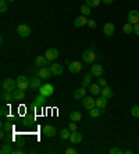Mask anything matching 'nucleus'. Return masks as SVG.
<instances>
[{
  "mask_svg": "<svg viewBox=\"0 0 139 154\" xmlns=\"http://www.w3.org/2000/svg\"><path fill=\"white\" fill-rule=\"evenodd\" d=\"M58 135H60V137L63 140H67V139H70V136H71V131H70V128H64V129H61Z\"/></svg>",
  "mask_w": 139,
  "mask_h": 154,
  "instance_id": "26",
  "label": "nucleus"
},
{
  "mask_svg": "<svg viewBox=\"0 0 139 154\" xmlns=\"http://www.w3.org/2000/svg\"><path fill=\"white\" fill-rule=\"evenodd\" d=\"M127 20H128L129 24L135 25L136 22H139V11L138 10H131L127 15Z\"/></svg>",
  "mask_w": 139,
  "mask_h": 154,
  "instance_id": "8",
  "label": "nucleus"
},
{
  "mask_svg": "<svg viewBox=\"0 0 139 154\" xmlns=\"http://www.w3.org/2000/svg\"><path fill=\"white\" fill-rule=\"evenodd\" d=\"M7 0H0V13H6L7 11Z\"/></svg>",
  "mask_w": 139,
  "mask_h": 154,
  "instance_id": "33",
  "label": "nucleus"
},
{
  "mask_svg": "<svg viewBox=\"0 0 139 154\" xmlns=\"http://www.w3.org/2000/svg\"><path fill=\"white\" fill-rule=\"evenodd\" d=\"M102 2H103V3H106V4H111L114 0H102Z\"/></svg>",
  "mask_w": 139,
  "mask_h": 154,
  "instance_id": "45",
  "label": "nucleus"
},
{
  "mask_svg": "<svg viewBox=\"0 0 139 154\" xmlns=\"http://www.w3.org/2000/svg\"><path fill=\"white\" fill-rule=\"evenodd\" d=\"M64 64H65V65H67V67H68V65L71 64V61H70V60H65V61H64Z\"/></svg>",
  "mask_w": 139,
  "mask_h": 154,
  "instance_id": "46",
  "label": "nucleus"
},
{
  "mask_svg": "<svg viewBox=\"0 0 139 154\" xmlns=\"http://www.w3.org/2000/svg\"><path fill=\"white\" fill-rule=\"evenodd\" d=\"M0 154H13V149H11L10 143L2 144V149H0Z\"/></svg>",
  "mask_w": 139,
  "mask_h": 154,
  "instance_id": "27",
  "label": "nucleus"
},
{
  "mask_svg": "<svg viewBox=\"0 0 139 154\" xmlns=\"http://www.w3.org/2000/svg\"><path fill=\"white\" fill-rule=\"evenodd\" d=\"M17 88L21 90H28L31 89V85H29V79L25 75H20L17 78Z\"/></svg>",
  "mask_w": 139,
  "mask_h": 154,
  "instance_id": "3",
  "label": "nucleus"
},
{
  "mask_svg": "<svg viewBox=\"0 0 139 154\" xmlns=\"http://www.w3.org/2000/svg\"><path fill=\"white\" fill-rule=\"evenodd\" d=\"M82 60L85 64H92L93 61L96 60V53L93 49H86L84 53H82Z\"/></svg>",
  "mask_w": 139,
  "mask_h": 154,
  "instance_id": "2",
  "label": "nucleus"
},
{
  "mask_svg": "<svg viewBox=\"0 0 139 154\" xmlns=\"http://www.w3.org/2000/svg\"><path fill=\"white\" fill-rule=\"evenodd\" d=\"M15 89H17V81H14V79H11V78H6L2 81V90H6V92L13 93Z\"/></svg>",
  "mask_w": 139,
  "mask_h": 154,
  "instance_id": "1",
  "label": "nucleus"
},
{
  "mask_svg": "<svg viewBox=\"0 0 139 154\" xmlns=\"http://www.w3.org/2000/svg\"><path fill=\"white\" fill-rule=\"evenodd\" d=\"M100 2H102V0H86V4H88L89 7H97L100 4Z\"/></svg>",
  "mask_w": 139,
  "mask_h": 154,
  "instance_id": "34",
  "label": "nucleus"
},
{
  "mask_svg": "<svg viewBox=\"0 0 139 154\" xmlns=\"http://www.w3.org/2000/svg\"><path fill=\"white\" fill-rule=\"evenodd\" d=\"M82 106H84L86 110H90V108L96 107V100H95L92 96H85L82 99Z\"/></svg>",
  "mask_w": 139,
  "mask_h": 154,
  "instance_id": "7",
  "label": "nucleus"
},
{
  "mask_svg": "<svg viewBox=\"0 0 139 154\" xmlns=\"http://www.w3.org/2000/svg\"><path fill=\"white\" fill-rule=\"evenodd\" d=\"M97 83H99V85L102 86V88L107 85V83H106V79H104V78H100V76H99V78H97Z\"/></svg>",
  "mask_w": 139,
  "mask_h": 154,
  "instance_id": "41",
  "label": "nucleus"
},
{
  "mask_svg": "<svg viewBox=\"0 0 139 154\" xmlns=\"http://www.w3.org/2000/svg\"><path fill=\"white\" fill-rule=\"evenodd\" d=\"M2 100L3 101H14V99H13V93L3 90V92H2Z\"/></svg>",
  "mask_w": 139,
  "mask_h": 154,
  "instance_id": "29",
  "label": "nucleus"
},
{
  "mask_svg": "<svg viewBox=\"0 0 139 154\" xmlns=\"http://www.w3.org/2000/svg\"><path fill=\"white\" fill-rule=\"evenodd\" d=\"M17 33L21 38H27V36L31 35V28H29L27 24H20V25L17 26Z\"/></svg>",
  "mask_w": 139,
  "mask_h": 154,
  "instance_id": "5",
  "label": "nucleus"
},
{
  "mask_svg": "<svg viewBox=\"0 0 139 154\" xmlns=\"http://www.w3.org/2000/svg\"><path fill=\"white\" fill-rule=\"evenodd\" d=\"M29 85H31V90H39L42 86V81L39 76H33L29 79Z\"/></svg>",
  "mask_w": 139,
  "mask_h": 154,
  "instance_id": "13",
  "label": "nucleus"
},
{
  "mask_svg": "<svg viewBox=\"0 0 139 154\" xmlns=\"http://www.w3.org/2000/svg\"><path fill=\"white\" fill-rule=\"evenodd\" d=\"M109 153L110 154H121V153H124V151H122L121 149H118V147H113V149L109 150Z\"/></svg>",
  "mask_w": 139,
  "mask_h": 154,
  "instance_id": "37",
  "label": "nucleus"
},
{
  "mask_svg": "<svg viewBox=\"0 0 139 154\" xmlns=\"http://www.w3.org/2000/svg\"><path fill=\"white\" fill-rule=\"evenodd\" d=\"M107 101H109V99L100 94V96H97V99H96V107L100 108V110H103V108H106Z\"/></svg>",
  "mask_w": 139,
  "mask_h": 154,
  "instance_id": "19",
  "label": "nucleus"
},
{
  "mask_svg": "<svg viewBox=\"0 0 139 154\" xmlns=\"http://www.w3.org/2000/svg\"><path fill=\"white\" fill-rule=\"evenodd\" d=\"M13 99H14V101H21L25 99V90H21V89H15L14 92H13Z\"/></svg>",
  "mask_w": 139,
  "mask_h": 154,
  "instance_id": "20",
  "label": "nucleus"
},
{
  "mask_svg": "<svg viewBox=\"0 0 139 154\" xmlns=\"http://www.w3.org/2000/svg\"><path fill=\"white\" fill-rule=\"evenodd\" d=\"M122 32H124L125 35H131V32H134V25L129 24V22H127V24L122 26Z\"/></svg>",
  "mask_w": 139,
  "mask_h": 154,
  "instance_id": "30",
  "label": "nucleus"
},
{
  "mask_svg": "<svg viewBox=\"0 0 139 154\" xmlns=\"http://www.w3.org/2000/svg\"><path fill=\"white\" fill-rule=\"evenodd\" d=\"M70 140H71L72 144H78L82 142V133H79L78 131L75 132H71V136H70Z\"/></svg>",
  "mask_w": 139,
  "mask_h": 154,
  "instance_id": "21",
  "label": "nucleus"
},
{
  "mask_svg": "<svg viewBox=\"0 0 139 154\" xmlns=\"http://www.w3.org/2000/svg\"><path fill=\"white\" fill-rule=\"evenodd\" d=\"M45 57H46L47 60H50V61L56 60V58H58V50H57V49H54V47L47 49L46 53H45Z\"/></svg>",
  "mask_w": 139,
  "mask_h": 154,
  "instance_id": "14",
  "label": "nucleus"
},
{
  "mask_svg": "<svg viewBox=\"0 0 139 154\" xmlns=\"http://www.w3.org/2000/svg\"><path fill=\"white\" fill-rule=\"evenodd\" d=\"M92 78H93V75L92 74H86L85 76H84V79H82V86L84 88H89L90 85H92Z\"/></svg>",
  "mask_w": 139,
  "mask_h": 154,
  "instance_id": "25",
  "label": "nucleus"
},
{
  "mask_svg": "<svg viewBox=\"0 0 139 154\" xmlns=\"http://www.w3.org/2000/svg\"><path fill=\"white\" fill-rule=\"evenodd\" d=\"M68 71L71 74H78L82 71V63L79 61H71V64L68 65Z\"/></svg>",
  "mask_w": 139,
  "mask_h": 154,
  "instance_id": "9",
  "label": "nucleus"
},
{
  "mask_svg": "<svg viewBox=\"0 0 139 154\" xmlns=\"http://www.w3.org/2000/svg\"><path fill=\"white\" fill-rule=\"evenodd\" d=\"M46 99L47 97L42 96V94H38V96L33 99V104H35L38 108H42L43 106H45V103H46Z\"/></svg>",
  "mask_w": 139,
  "mask_h": 154,
  "instance_id": "22",
  "label": "nucleus"
},
{
  "mask_svg": "<svg viewBox=\"0 0 139 154\" xmlns=\"http://www.w3.org/2000/svg\"><path fill=\"white\" fill-rule=\"evenodd\" d=\"M131 115L135 117V118H139V106H134L131 108Z\"/></svg>",
  "mask_w": 139,
  "mask_h": 154,
  "instance_id": "35",
  "label": "nucleus"
},
{
  "mask_svg": "<svg viewBox=\"0 0 139 154\" xmlns=\"http://www.w3.org/2000/svg\"><path fill=\"white\" fill-rule=\"evenodd\" d=\"M56 133H57V131H56V128H54L53 125L43 126V135L46 137H53V136H56Z\"/></svg>",
  "mask_w": 139,
  "mask_h": 154,
  "instance_id": "12",
  "label": "nucleus"
},
{
  "mask_svg": "<svg viewBox=\"0 0 139 154\" xmlns=\"http://www.w3.org/2000/svg\"><path fill=\"white\" fill-rule=\"evenodd\" d=\"M49 68H50V71H52V74L53 75H61L63 74V65L61 64H58V63H53V64H50L49 65Z\"/></svg>",
  "mask_w": 139,
  "mask_h": 154,
  "instance_id": "15",
  "label": "nucleus"
},
{
  "mask_svg": "<svg viewBox=\"0 0 139 154\" xmlns=\"http://www.w3.org/2000/svg\"><path fill=\"white\" fill-rule=\"evenodd\" d=\"M68 128H70V131H71V132H75V131H77V124H75L74 121H71V122H70V125H68Z\"/></svg>",
  "mask_w": 139,
  "mask_h": 154,
  "instance_id": "40",
  "label": "nucleus"
},
{
  "mask_svg": "<svg viewBox=\"0 0 139 154\" xmlns=\"http://www.w3.org/2000/svg\"><path fill=\"white\" fill-rule=\"evenodd\" d=\"M102 96H104V97H107V99H111V97L114 96V93H113V90H111V88L110 86H103L102 88Z\"/></svg>",
  "mask_w": 139,
  "mask_h": 154,
  "instance_id": "24",
  "label": "nucleus"
},
{
  "mask_svg": "<svg viewBox=\"0 0 139 154\" xmlns=\"http://www.w3.org/2000/svg\"><path fill=\"white\" fill-rule=\"evenodd\" d=\"M52 75H53V74H52L49 67H42V68H39V72H38V76L42 79H49Z\"/></svg>",
  "mask_w": 139,
  "mask_h": 154,
  "instance_id": "17",
  "label": "nucleus"
},
{
  "mask_svg": "<svg viewBox=\"0 0 139 154\" xmlns=\"http://www.w3.org/2000/svg\"><path fill=\"white\" fill-rule=\"evenodd\" d=\"M100 114H102V110L97 108V107H93V108H90L89 110V115L92 117V118H97Z\"/></svg>",
  "mask_w": 139,
  "mask_h": 154,
  "instance_id": "31",
  "label": "nucleus"
},
{
  "mask_svg": "<svg viewBox=\"0 0 139 154\" xmlns=\"http://www.w3.org/2000/svg\"><path fill=\"white\" fill-rule=\"evenodd\" d=\"M7 2H14V0H7Z\"/></svg>",
  "mask_w": 139,
  "mask_h": 154,
  "instance_id": "47",
  "label": "nucleus"
},
{
  "mask_svg": "<svg viewBox=\"0 0 139 154\" xmlns=\"http://www.w3.org/2000/svg\"><path fill=\"white\" fill-rule=\"evenodd\" d=\"M24 151L21 150V149H18V150H13V154H22Z\"/></svg>",
  "mask_w": 139,
  "mask_h": 154,
  "instance_id": "44",
  "label": "nucleus"
},
{
  "mask_svg": "<svg viewBox=\"0 0 139 154\" xmlns=\"http://www.w3.org/2000/svg\"><path fill=\"white\" fill-rule=\"evenodd\" d=\"M114 31H115V26L113 22H106L103 25V33L106 36H113L114 35Z\"/></svg>",
  "mask_w": 139,
  "mask_h": 154,
  "instance_id": "11",
  "label": "nucleus"
},
{
  "mask_svg": "<svg viewBox=\"0 0 139 154\" xmlns=\"http://www.w3.org/2000/svg\"><path fill=\"white\" fill-rule=\"evenodd\" d=\"M0 114H2V117H8V110H7V107H6V106H3V107H2Z\"/></svg>",
  "mask_w": 139,
  "mask_h": 154,
  "instance_id": "38",
  "label": "nucleus"
},
{
  "mask_svg": "<svg viewBox=\"0 0 139 154\" xmlns=\"http://www.w3.org/2000/svg\"><path fill=\"white\" fill-rule=\"evenodd\" d=\"M53 93H54V86L53 85H50V83H45V85L40 86L39 94H42V96H45V97H50Z\"/></svg>",
  "mask_w": 139,
  "mask_h": 154,
  "instance_id": "4",
  "label": "nucleus"
},
{
  "mask_svg": "<svg viewBox=\"0 0 139 154\" xmlns=\"http://www.w3.org/2000/svg\"><path fill=\"white\" fill-rule=\"evenodd\" d=\"M134 33L136 36H139V22H136L135 25H134Z\"/></svg>",
  "mask_w": 139,
  "mask_h": 154,
  "instance_id": "42",
  "label": "nucleus"
},
{
  "mask_svg": "<svg viewBox=\"0 0 139 154\" xmlns=\"http://www.w3.org/2000/svg\"><path fill=\"white\" fill-rule=\"evenodd\" d=\"M52 63H53V61L47 60V58L45 57V54H43V56H38V57L35 58V65L39 67V68H42V67H49Z\"/></svg>",
  "mask_w": 139,
  "mask_h": 154,
  "instance_id": "6",
  "label": "nucleus"
},
{
  "mask_svg": "<svg viewBox=\"0 0 139 154\" xmlns=\"http://www.w3.org/2000/svg\"><path fill=\"white\" fill-rule=\"evenodd\" d=\"M88 90L90 92L92 96H100V94H102V86H100L99 83H92Z\"/></svg>",
  "mask_w": 139,
  "mask_h": 154,
  "instance_id": "18",
  "label": "nucleus"
},
{
  "mask_svg": "<svg viewBox=\"0 0 139 154\" xmlns=\"http://www.w3.org/2000/svg\"><path fill=\"white\" fill-rule=\"evenodd\" d=\"M74 99L75 100H79V99H84V97L86 96V88H79V89H75V92H74Z\"/></svg>",
  "mask_w": 139,
  "mask_h": 154,
  "instance_id": "23",
  "label": "nucleus"
},
{
  "mask_svg": "<svg viewBox=\"0 0 139 154\" xmlns=\"http://www.w3.org/2000/svg\"><path fill=\"white\" fill-rule=\"evenodd\" d=\"M103 65L100 64H93L92 67H90V74H92L93 76H96V78H99V76L103 75Z\"/></svg>",
  "mask_w": 139,
  "mask_h": 154,
  "instance_id": "10",
  "label": "nucleus"
},
{
  "mask_svg": "<svg viewBox=\"0 0 139 154\" xmlns=\"http://www.w3.org/2000/svg\"><path fill=\"white\" fill-rule=\"evenodd\" d=\"M70 119L74 122H78L82 119V114L79 111H71V114H70Z\"/></svg>",
  "mask_w": 139,
  "mask_h": 154,
  "instance_id": "28",
  "label": "nucleus"
},
{
  "mask_svg": "<svg viewBox=\"0 0 139 154\" xmlns=\"http://www.w3.org/2000/svg\"><path fill=\"white\" fill-rule=\"evenodd\" d=\"M2 128H3V131H8V132H10L11 129H13V125H11L10 122H3V124H2Z\"/></svg>",
  "mask_w": 139,
  "mask_h": 154,
  "instance_id": "36",
  "label": "nucleus"
},
{
  "mask_svg": "<svg viewBox=\"0 0 139 154\" xmlns=\"http://www.w3.org/2000/svg\"><path fill=\"white\" fill-rule=\"evenodd\" d=\"M88 21L89 20H86V15H79V17L75 18L74 25H75V28H82V26L88 25Z\"/></svg>",
  "mask_w": 139,
  "mask_h": 154,
  "instance_id": "16",
  "label": "nucleus"
},
{
  "mask_svg": "<svg viewBox=\"0 0 139 154\" xmlns=\"http://www.w3.org/2000/svg\"><path fill=\"white\" fill-rule=\"evenodd\" d=\"M88 26H89L90 29H95L96 28V21H95V20H89V21H88Z\"/></svg>",
  "mask_w": 139,
  "mask_h": 154,
  "instance_id": "39",
  "label": "nucleus"
},
{
  "mask_svg": "<svg viewBox=\"0 0 139 154\" xmlns=\"http://www.w3.org/2000/svg\"><path fill=\"white\" fill-rule=\"evenodd\" d=\"M81 13H82V15H86V17H88V15H89L92 11H90L89 6L85 3V4H82V6H81Z\"/></svg>",
  "mask_w": 139,
  "mask_h": 154,
  "instance_id": "32",
  "label": "nucleus"
},
{
  "mask_svg": "<svg viewBox=\"0 0 139 154\" xmlns=\"http://www.w3.org/2000/svg\"><path fill=\"white\" fill-rule=\"evenodd\" d=\"M65 154H77V150L72 149V147H68L67 150H65Z\"/></svg>",
  "mask_w": 139,
  "mask_h": 154,
  "instance_id": "43",
  "label": "nucleus"
}]
</instances>
